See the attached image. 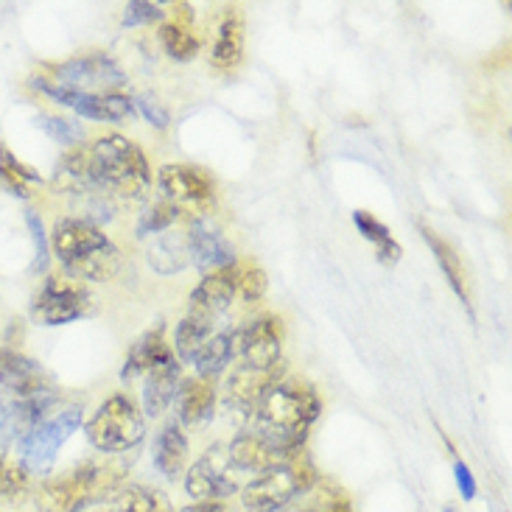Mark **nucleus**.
Returning <instances> with one entry per match:
<instances>
[{"label":"nucleus","mask_w":512,"mask_h":512,"mask_svg":"<svg viewBox=\"0 0 512 512\" xmlns=\"http://www.w3.org/2000/svg\"><path fill=\"white\" fill-rule=\"evenodd\" d=\"M0 389H6L17 401L54 395V378L42 370L40 361L28 359L20 350H0Z\"/></svg>","instance_id":"nucleus-13"},{"label":"nucleus","mask_w":512,"mask_h":512,"mask_svg":"<svg viewBox=\"0 0 512 512\" xmlns=\"http://www.w3.org/2000/svg\"><path fill=\"white\" fill-rule=\"evenodd\" d=\"M244 17L238 9H227L219 20L216 42H213V54L210 62L219 70L238 68L241 56H244Z\"/></svg>","instance_id":"nucleus-23"},{"label":"nucleus","mask_w":512,"mask_h":512,"mask_svg":"<svg viewBox=\"0 0 512 512\" xmlns=\"http://www.w3.org/2000/svg\"><path fill=\"white\" fill-rule=\"evenodd\" d=\"M157 188L163 191V199L177 205L182 213H196L194 219H202L216 196V180L205 168L188 166V163H168L157 174Z\"/></svg>","instance_id":"nucleus-8"},{"label":"nucleus","mask_w":512,"mask_h":512,"mask_svg":"<svg viewBox=\"0 0 512 512\" xmlns=\"http://www.w3.org/2000/svg\"><path fill=\"white\" fill-rule=\"evenodd\" d=\"M107 244H110V238L101 233V227L82 222V219H62V222H56L54 233H51V250L65 269Z\"/></svg>","instance_id":"nucleus-15"},{"label":"nucleus","mask_w":512,"mask_h":512,"mask_svg":"<svg viewBox=\"0 0 512 512\" xmlns=\"http://www.w3.org/2000/svg\"><path fill=\"white\" fill-rule=\"evenodd\" d=\"M0 185L17 199H28L34 194V185H42V177L23 160H17L12 149L0 143Z\"/></svg>","instance_id":"nucleus-31"},{"label":"nucleus","mask_w":512,"mask_h":512,"mask_svg":"<svg viewBox=\"0 0 512 512\" xmlns=\"http://www.w3.org/2000/svg\"><path fill=\"white\" fill-rule=\"evenodd\" d=\"M233 269H236V297H241L244 303L261 300L266 289H269V277H266L261 266L252 261H236Z\"/></svg>","instance_id":"nucleus-36"},{"label":"nucleus","mask_w":512,"mask_h":512,"mask_svg":"<svg viewBox=\"0 0 512 512\" xmlns=\"http://www.w3.org/2000/svg\"><path fill=\"white\" fill-rule=\"evenodd\" d=\"M171 347L166 342V331L163 325H157L152 331H146L135 345L129 347L124 367H121V381H132L138 375H146L160 359H166Z\"/></svg>","instance_id":"nucleus-24"},{"label":"nucleus","mask_w":512,"mask_h":512,"mask_svg":"<svg viewBox=\"0 0 512 512\" xmlns=\"http://www.w3.org/2000/svg\"><path fill=\"white\" fill-rule=\"evenodd\" d=\"M51 191L56 194H76L84 196L90 191H101L93 180V168H90V154H87V146H76L70 149L59 166L54 171V180H51Z\"/></svg>","instance_id":"nucleus-21"},{"label":"nucleus","mask_w":512,"mask_h":512,"mask_svg":"<svg viewBox=\"0 0 512 512\" xmlns=\"http://www.w3.org/2000/svg\"><path fill=\"white\" fill-rule=\"evenodd\" d=\"M297 454H303V451H286V448L269 443V440H263L252 431H241L236 440L227 445V457L233 462V468L250 473L272 471L277 465H286Z\"/></svg>","instance_id":"nucleus-16"},{"label":"nucleus","mask_w":512,"mask_h":512,"mask_svg":"<svg viewBox=\"0 0 512 512\" xmlns=\"http://www.w3.org/2000/svg\"><path fill=\"white\" fill-rule=\"evenodd\" d=\"M118 269H121V252L115 244H107V247H101V250L90 252L87 258L82 261H76L73 266L65 269V275L76 277V280H93V283H107L112 277L118 275Z\"/></svg>","instance_id":"nucleus-30"},{"label":"nucleus","mask_w":512,"mask_h":512,"mask_svg":"<svg viewBox=\"0 0 512 512\" xmlns=\"http://www.w3.org/2000/svg\"><path fill=\"white\" fill-rule=\"evenodd\" d=\"M188 20H191L188 6H180L177 20H168L160 28V42H163L166 54L177 62H191L199 54V40L194 37V28Z\"/></svg>","instance_id":"nucleus-27"},{"label":"nucleus","mask_w":512,"mask_h":512,"mask_svg":"<svg viewBox=\"0 0 512 512\" xmlns=\"http://www.w3.org/2000/svg\"><path fill=\"white\" fill-rule=\"evenodd\" d=\"M149 266L157 275H180L191 266V250L185 233H160L146 250Z\"/></svg>","instance_id":"nucleus-25"},{"label":"nucleus","mask_w":512,"mask_h":512,"mask_svg":"<svg viewBox=\"0 0 512 512\" xmlns=\"http://www.w3.org/2000/svg\"><path fill=\"white\" fill-rule=\"evenodd\" d=\"M124 476L126 468L121 462H82L70 471L45 479L34 493V504L40 512H82L90 504L115 499L124 490Z\"/></svg>","instance_id":"nucleus-2"},{"label":"nucleus","mask_w":512,"mask_h":512,"mask_svg":"<svg viewBox=\"0 0 512 512\" xmlns=\"http://www.w3.org/2000/svg\"><path fill=\"white\" fill-rule=\"evenodd\" d=\"M166 17V9L160 3H149V0H129L124 6V26L138 28V26H152L160 23Z\"/></svg>","instance_id":"nucleus-40"},{"label":"nucleus","mask_w":512,"mask_h":512,"mask_svg":"<svg viewBox=\"0 0 512 512\" xmlns=\"http://www.w3.org/2000/svg\"><path fill=\"white\" fill-rule=\"evenodd\" d=\"M305 496H308V501L300 512H353L350 499L336 487H319V490L311 487Z\"/></svg>","instance_id":"nucleus-38"},{"label":"nucleus","mask_w":512,"mask_h":512,"mask_svg":"<svg viewBox=\"0 0 512 512\" xmlns=\"http://www.w3.org/2000/svg\"><path fill=\"white\" fill-rule=\"evenodd\" d=\"M177 415H180V426H199L213 417V409H216V378H202V375H194V378H185L180 381V389H177Z\"/></svg>","instance_id":"nucleus-20"},{"label":"nucleus","mask_w":512,"mask_h":512,"mask_svg":"<svg viewBox=\"0 0 512 512\" xmlns=\"http://www.w3.org/2000/svg\"><path fill=\"white\" fill-rule=\"evenodd\" d=\"M238 490L236 468L227 457L224 445H213L210 451H205V457H199L191 465V471L185 476V493L196 501H222L230 499Z\"/></svg>","instance_id":"nucleus-10"},{"label":"nucleus","mask_w":512,"mask_h":512,"mask_svg":"<svg viewBox=\"0 0 512 512\" xmlns=\"http://www.w3.org/2000/svg\"><path fill=\"white\" fill-rule=\"evenodd\" d=\"M34 124L40 126L42 132L54 143H62V146H82L84 140V126L79 121H70V118H59V115H37Z\"/></svg>","instance_id":"nucleus-37"},{"label":"nucleus","mask_w":512,"mask_h":512,"mask_svg":"<svg viewBox=\"0 0 512 512\" xmlns=\"http://www.w3.org/2000/svg\"><path fill=\"white\" fill-rule=\"evenodd\" d=\"M51 79L62 87H70V90L104 96V93H118V87H124L126 73L112 62L110 56L93 54L59 65Z\"/></svg>","instance_id":"nucleus-12"},{"label":"nucleus","mask_w":512,"mask_h":512,"mask_svg":"<svg viewBox=\"0 0 512 512\" xmlns=\"http://www.w3.org/2000/svg\"><path fill=\"white\" fill-rule=\"evenodd\" d=\"M314 485H317L314 465L305 459V454H297L286 465L258 473L250 485L241 490V501L250 512H280L294 499L305 496Z\"/></svg>","instance_id":"nucleus-4"},{"label":"nucleus","mask_w":512,"mask_h":512,"mask_svg":"<svg viewBox=\"0 0 512 512\" xmlns=\"http://www.w3.org/2000/svg\"><path fill=\"white\" fill-rule=\"evenodd\" d=\"M180 381V361L174 353H168L166 359L154 364L146 373V384H143V412H146V417H160L166 412L171 401L177 398Z\"/></svg>","instance_id":"nucleus-19"},{"label":"nucleus","mask_w":512,"mask_h":512,"mask_svg":"<svg viewBox=\"0 0 512 512\" xmlns=\"http://www.w3.org/2000/svg\"><path fill=\"white\" fill-rule=\"evenodd\" d=\"M322 401L305 381H277L250 409V429L286 451H303L305 434L319 417Z\"/></svg>","instance_id":"nucleus-1"},{"label":"nucleus","mask_w":512,"mask_h":512,"mask_svg":"<svg viewBox=\"0 0 512 512\" xmlns=\"http://www.w3.org/2000/svg\"><path fill=\"white\" fill-rule=\"evenodd\" d=\"M180 216L182 210L177 205H171L168 199H157V202H152L149 208L140 213L135 233H138V238L160 236V233H166L171 224L180 222Z\"/></svg>","instance_id":"nucleus-35"},{"label":"nucleus","mask_w":512,"mask_h":512,"mask_svg":"<svg viewBox=\"0 0 512 512\" xmlns=\"http://www.w3.org/2000/svg\"><path fill=\"white\" fill-rule=\"evenodd\" d=\"M180 512H233L227 504L222 501H205V504H191V507H185Z\"/></svg>","instance_id":"nucleus-43"},{"label":"nucleus","mask_w":512,"mask_h":512,"mask_svg":"<svg viewBox=\"0 0 512 512\" xmlns=\"http://www.w3.org/2000/svg\"><path fill=\"white\" fill-rule=\"evenodd\" d=\"M423 238H426V244L431 247V252H434V258H437V263H440V269H443L445 280L451 283V289L457 291V297L465 303V308L471 311V294H468V280H465V269H462V261H459L457 250L445 241V238H440L434 230H429V227H423Z\"/></svg>","instance_id":"nucleus-26"},{"label":"nucleus","mask_w":512,"mask_h":512,"mask_svg":"<svg viewBox=\"0 0 512 512\" xmlns=\"http://www.w3.org/2000/svg\"><path fill=\"white\" fill-rule=\"evenodd\" d=\"M31 84L37 90H42L48 98H54L56 104L79 112L82 118H90V121H110V124H118V121H126L135 112V98L126 96V93H104V96H96V93L70 90V87H62L54 79H42V76H34Z\"/></svg>","instance_id":"nucleus-9"},{"label":"nucleus","mask_w":512,"mask_h":512,"mask_svg":"<svg viewBox=\"0 0 512 512\" xmlns=\"http://www.w3.org/2000/svg\"><path fill=\"white\" fill-rule=\"evenodd\" d=\"M185 236H188L191 263L199 266L202 272H219L238 261L236 247L219 233V227L210 222L208 216L194 219L191 227L185 230Z\"/></svg>","instance_id":"nucleus-14"},{"label":"nucleus","mask_w":512,"mask_h":512,"mask_svg":"<svg viewBox=\"0 0 512 512\" xmlns=\"http://www.w3.org/2000/svg\"><path fill=\"white\" fill-rule=\"evenodd\" d=\"M283 361L272 367V370H255V367H236L233 375L227 378V387H224V403L230 409H238V412H247L255 403L261 401L263 392L272 389L277 381H283Z\"/></svg>","instance_id":"nucleus-18"},{"label":"nucleus","mask_w":512,"mask_h":512,"mask_svg":"<svg viewBox=\"0 0 512 512\" xmlns=\"http://www.w3.org/2000/svg\"><path fill=\"white\" fill-rule=\"evenodd\" d=\"M353 224H356V230L361 233V238H367V241L373 244L375 255H378V261L384 263V266H395V263L401 261V244L392 238L387 224L378 222L373 213L356 210V213H353Z\"/></svg>","instance_id":"nucleus-29"},{"label":"nucleus","mask_w":512,"mask_h":512,"mask_svg":"<svg viewBox=\"0 0 512 512\" xmlns=\"http://www.w3.org/2000/svg\"><path fill=\"white\" fill-rule=\"evenodd\" d=\"M233 266L219 269V272H208L202 277V283L191 291V303H188L191 317L216 322L230 308V303L236 300V269Z\"/></svg>","instance_id":"nucleus-17"},{"label":"nucleus","mask_w":512,"mask_h":512,"mask_svg":"<svg viewBox=\"0 0 512 512\" xmlns=\"http://www.w3.org/2000/svg\"><path fill=\"white\" fill-rule=\"evenodd\" d=\"M112 501V512H174L171 501L154 487L129 485Z\"/></svg>","instance_id":"nucleus-33"},{"label":"nucleus","mask_w":512,"mask_h":512,"mask_svg":"<svg viewBox=\"0 0 512 512\" xmlns=\"http://www.w3.org/2000/svg\"><path fill=\"white\" fill-rule=\"evenodd\" d=\"M236 356L241 367L272 370L283 361V322L272 314L252 319L236 331Z\"/></svg>","instance_id":"nucleus-11"},{"label":"nucleus","mask_w":512,"mask_h":512,"mask_svg":"<svg viewBox=\"0 0 512 512\" xmlns=\"http://www.w3.org/2000/svg\"><path fill=\"white\" fill-rule=\"evenodd\" d=\"M84 434L101 454H126L146 437L143 412L126 395H110L87 420Z\"/></svg>","instance_id":"nucleus-5"},{"label":"nucleus","mask_w":512,"mask_h":512,"mask_svg":"<svg viewBox=\"0 0 512 512\" xmlns=\"http://www.w3.org/2000/svg\"><path fill=\"white\" fill-rule=\"evenodd\" d=\"M454 473H457V487H459V496L465 501L476 499V479H473L471 468L465 465V462H459L454 465Z\"/></svg>","instance_id":"nucleus-42"},{"label":"nucleus","mask_w":512,"mask_h":512,"mask_svg":"<svg viewBox=\"0 0 512 512\" xmlns=\"http://www.w3.org/2000/svg\"><path fill=\"white\" fill-rule=\"evenodd\" d=\"M135 107H138L140 115H143L154 129H168V124H171V115H168V110L154 96H138L135 98Z\"/></svg>","instance_id":"nucleus-41"},{"label":"nucleus","mask_w":512,"mask_h":512,"mask_svg":"<svg viewBox=\"0 0 512 512\" xmlns=\"http://www.w3.org/2000/svg\"><path fill=\"white\" fill-rule=\"evenodd\" d=\"M82 426V406L65 409L56 417L42 420L40 426L26 431L17 443L20 462L26 465L28 473H48L56 462V454L62 451V445Z\"/></svg>","instance_id":"nucleus-7"},{"label":"nucleus","mask_w":512,"mask_h":512,"mask_svg":"<svg viewBox=\"0 0 512 512\" xmlns=\"http://www.w3.org/2000/svg\"><path fill=\"white\" fill-rule=\"evenodd\" d=\"M96 311V297L82 280L70 275L48 277L31 303V319L37 325H68L90 317Z\"/></svg>","instance_id":"nucleus-6"},{"label":"nucleus","mask_w":512,"mask_h":512,"mask_svg":"<svg viewBox=\"0 0 512 512\" xmlns=\"http://www.w3.org/2000/svg\"><path fill=\"white\" fill-rule=\"evenodd\" d=\"M31 496V473L20 459L0 454V501L20 504Z\"/></svg>","instance_id":"nucleus-34"},{"label":"nucleus","mask_w":512,"mask_h":512,"mask_svg":"<svg viewBox=\"0 0 512 512\" xmlns=\"http://www.w3.org/2000/svg\"><path fill=\"white\" fill-rule=\"evenodd\" d=\"M93 180L101 191L121 196V199H143L152 174L149 160L138 143L126 140L124 135H104L93 146H87Z\"/></svg>","instance_id":"nucleus-3"},{"label":"nucleus","mask_w":512,"mask_h":512,"mask_svg":"<svg viewBox=\"0 0 512 512\" xmlns=\"http://www.w3.org/2000/svg\"><path fill=\"white\" fill-rule=\"evenodd\" d=\"M233 356H236V331L213 333L208 342L202 345V350L196 353V375H202V378H219L224 367L233 361Z\"/></svg>","instance_id":"nucleus-28"},{"label":"nucleus","mask_w":512,"mask_h":512,"mask_svg":"<svg viewBox=\"0 0 512 512\" xmlns=\"http://www.w3.org/2000/svg\"><path fill=\"white\" fill-rule=\"evenodd\" d=\"M213 336V322L202 317H191L185 314L177 331H174V350H177V361H185V364H194L196 353L202 350V345Z\"/></svg>","instance_id":"nucleus-32"},{"label":"nucleus","mask_w":512,"mask_h":512,"mask_svg":"<svg viewBox=\"0 0 512 512\" xmlns=\"http://www.w3.org/2000/svg\"><path fill=\"white\" fill-rule=\"evenodd\" d=\"M26 227L28 233H31V244H34V263H31V272H45V269H48V261H51V244H48V233H45V224H42L37 210H26Z\"/></svg>","instance_id":"nucleus-39"},{"label":"nucleus","mask_w":512,"mask_h":512,"mask_svg":"<svg viewBox=\"0 0 512 512\" xmlns=\"http://www.w3.org/2000/svg\"><path fill=\"white\" fill-rule=\"evenodd\" d=\"M154 468L163 473L166 479H177L188 462V437L177 420H168L166 426L160 429L157 440L152 448Z\"/></svg>","instance_id":"nucleus-22"}]
</instances>
